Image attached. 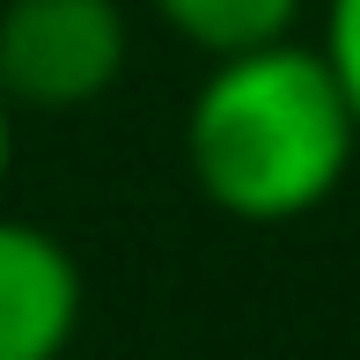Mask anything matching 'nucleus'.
Segmentation results:
<instances>
[{"instance_id":"5","label":"nucleus","mask_w":360,"mask_h":360,"mask_svg":"<svg viewBox=\"0 0 360 360\" xmlns=\"http://www.w3.org/2000/svg\"><path fill=\"white\" fill-rule=\"evenodd\" d=\"M316 52L331 59L338 89H346V103H353V118H360V0H323V37H316Z\"/></svg>"},{"instance_id":"6","label":"nucleus","mask_w":360,"mask_h":360,"mask_svg":"<svg viewBox=\"0 0 360 360\" xmlns=\"http://www.w3.org/2000/svg\"><path fill=\"white\" fill-rule=\"evenodd\" d=\"M8 176H15V110L0 96V199H8Z\"/></svg>"},{"instance_id":"4","label":"nucleus","mask_w":360,"mask_h":360,"mask_svg":"<svg viewBox=\"0 0 360 360\" xmlns=\"http://www.w3.org/2000/svg\"><path fill=\"white\" fill-rule=\"evenodd\" d=\"M155 22L169 37H184L191 52L206 59H236V52H257V44H287L302 30V8L309 0H147Z\"/></svg>"},{"instance_id":"2","label":"nucleus","mask_w":360,"mask_h":360,"mask_svg":"<svg viewBox=\"0 0 360 360\" xmlns=\"http://www.w3.org/2000/svg\"><path fill=\"white\" fill-rule=\"evenodd\" d=\"M125 0H0V96L15 118H67L125 81Z\"/></svg>"},{"instance_id":"3","label":"nucleus","mask_w":360,"mask_h":360,"mask_svg":"<svg viewBox=\"0 0 360 360\" xmlns=\"http://www.w3.org/2000/svg\"><path fill=\"white\" fill-rule=\"evenodd\" d=\"M89 316L81 257L44 221L0 214V360H67Z\"/></svg>"},{"instance_id":"1","label":"nucleus","mask_w":360,"mask_h":360,"mask_svg":"<svg viewBox=\"0 0 360 360\" xmlns=\"http://www.w3.org/2000/svg\"><path fill=\"white\" fill-rule=\"evenodd\" d=\"M360 155V118L316 44H257L214 59L184 103V169L228 221L280 228L338 199Z\"/></svg>"}]
</instances>
